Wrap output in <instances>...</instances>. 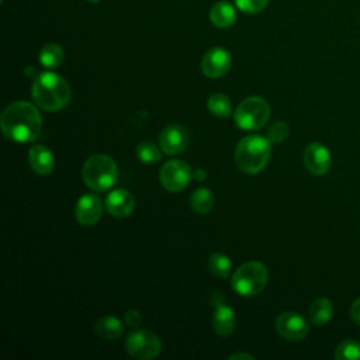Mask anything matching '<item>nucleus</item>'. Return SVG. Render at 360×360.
Listing matches in <instances>:
<instances>
[{
  "instance_id": "nucleus-1",
  "label": "nucleus",
  "mask_w": 360,
  "mask_h": 360,
  "mask_svg": "<svg viewBox=\"0 0 360 360\" xmlns=\"http://www.w3.org/2000/svg\"><path fill=\"white\" fill-rule=\"evenodd\" d=\"M3 134L15 142H32L42 129V118L38 108L28 101L8 104L0 117Z\"/></svg>"
},
{
  "instance_id": "nucleus-2",
  "label": "nucleus",
  "mask_w": 360,
  "mask_h": 360,
  "mask_svg": "<svg viewBox=\"0 0 360 360\" xmlns=\"http://www.w3.org/2000/svg\"><path fill=\"white\" fill-rule=\"evenodd\" d=\"M31 96L44 111H58L70 103L72 90L69 83L58 73L44 72L32 83Z\"/></svg>"
},
{
  "instance_id": "nucleus-3",
  "label": "nucleus",
  "mask_w": 360,
  "mask_h": 360,
  "mask_svg": "<svg viewBox=\"0 0 360 360\" xmlns=\"http://www.w3.org/2000/svg\"><path fill=\"white\" fill-rule=\"evenodd\" d=\"M270 141L260 135H248L239 141L235 149L236 166L248 174L262 172L271 156Z\"/></svg>"
},
{
  "instance_id": "nucleus-4",
  "label": "nucleus",
  "mask_w": 360,
  "mask_h": 360,
  "mask_svg": "<svg viewBox=\"0 0 360 360\" xmlns=\"http://www.w3.org/2000/svg\"><path fill=\"white\" fill-rule=\"evenodd\" d=\"M117 165L105 153L91 155L82 167V177L87 187L94 191L111 188L117 180Z\"/></svg>"
},
{
  "instance_id": "nucleus-5",
  "label": "nucleus",
  "mask_w": 360,
  "mask_h": 360,
  "mask_svg": "<svg viewBox=\"0 0 360 360\" xmlns=\"http://www.w3.org/2000/svg\"><path fill=\"white\" fill-rule=\"evenodd\" d=\"M267 278L269 271L266 266L260 262L252 260L238 267L231 278V284L238 294L243 297H253L263 291L267 284Z\"/></svg>"
},
{
  "instance_id": "nucleus-6",
  "label": "nucleus",
  "mask_w": 360,
  "mask_h": 360,
  "mask_svg": "<svg viewBox=\"0 0 360 360\" xmlns=\"http://www.w3.org/2000/svg\"><path fill=\"white\" fill-rule=\"evenodd\" d=\"M270 118L269 103L259 96H250L240 101L233 112L235 124L240 129L255 131L262 128Z\"/></svg>"
},
{
  "instance_id": "nucleus-7",
  "label": "nucleus",
  "mask_w": 360,
  "mask_h": 360,
  "mask_svg": "<svg viewBox=\"0 0 360 360\" xmlns=\"http://www.w3.org/2000/svg\"><path fill=\"white\" fill-rule=\"evenodd\" d=\"M125 347L129 356L139 360H150L160 354L162 342L152 330L136 328L125 339Z\"/></svg>"
},
{
  "instance_id": "nucleus-8",
  "label": "nucleus",
  "mask_w": 360,
  "mask_h": 360,
  "mask_svg": "<svg viewBox=\"0 0 360 360\" xmlns=\"http://www.w3.org/2000/svg\"><path fill=\"white\" fill-rule=\"evenodd\" d=\"M191 176V167L180 159H172L166 162L159 173L162 186L170 193H179L186 188Z\"/></svg>"
},
{
  "instance_id": "nucleus-9",
  "label": "nucleus",
  "mask_w": 360,
  "mask_h": 360,
  "mask_svg": "<svg viewBox=\"0 0 360 360\" xmlns=\"http://www.w3.org/2000/svg\"><path fill=\"white\" fill-rule=\"evenodd\" d=\"M232 65L231 53L221 46L208 49L201 59V72L210 79H218L224 76Z\"/></svg>"
},
{
  "instance_id": "nucleus-10",
  "label": "nucleus",
  "mask_w": 360,
  "mask_h": 360,
  "mask_svg": "<svg viewBox=\"0 0 360 360\" xmlns=\"http://www.w3.org/2000/svg\"><path fill=\"white\" fill-rule=\"evenodd\" d=\"M276 330L287 340H301L308 335L309 325L300 314L283 312L276 319Z\"/></svg>"
},
{
  "instance_id": "nucleus-11",
  "label": "nucleus",
  "mask_w": 360,
  "mask_h": 360,
  "mask_svg": "<svg viewBox=\"0 0 360 360\" xmlns=\"http://www.w3.org/2000/svg\"><path fill=\"white\" fill-rule=\"evenodd\" d=\"M190 142L188 131L180 124H170L159 135V145L167 155L183 153Z\"/></svg>"
},
{
  "instance_id": "nucleus-12",
  "label": "nucleus",
  "mask_w": 360,
  "mask_h": 360,
  "mask_svg": "<svg viewBox=\"0 0 360 360\" xmlns=\"http://www.w3.org/2000/svg\"><path fill=\"white\" fill-rule=\"evenodd\" d=\"M103 214V202L96 194H84L82 195L75 208V217L79 224L84 226L96 225Z\"/></svg>"
},
{
  "instance_id": "nucleus-13",
  "label": "nucleus",
  "mask_w": 360,
  "mask_h": 360,
  "mask_svg": "<svg viewBox=\"0 0 360 360\" xmlns=\"http://www.w3.org/2000/svg\"><path fill=\"white\" fill-rule=\"evenodd\" d=\"M304 163L312 174L322 176L330 169V152L325 145L319 142H312L304 150Z\"/></svg>"
},
{
  "instance_id": "nucleus-14",
  "label": "nucleus",
  "mask_w": 360,
  "mask_h": 360,
  "mask_svg": "<svg viewBox=\"0 0 360 360\" xmlns=\"http://www.w3.org/2000/svg\"><path fill=\"white\" fill-rule=\"evenodd\" d=\"M215 311L212 315V329L221 338H228L236 328V318L233 309L224 301H214Z\"/></svg>"
},
{
  "instance_id": "nucleus-15",
  "label": "nucleus",
  "mask_w": 360,
  "mask_h": 360,
  "mask_svg": "<svg viewBox=\"0 0 360 360\" xmlns=\"http://www.w3.org/2000/svg\"><path fill=\"white\" fill-rule=\"evenodd\" d=\"M105 208L115 218H125L131 215L135 208V198L128 190L117 188L105 197Z\"/></svg>"
},
{
  "instance_id": "nucleus-16",
  "label": "nucleus",
  "mask_w": 360,
  "mask_h": 360,
  "mask_svg": "<svg viewBox=\"0 0 360 360\" xmlns=\"http://www.w3.org/2000/svg\"><path fill=\"white\" fill-rule=\"evenodd\" d=\"M28 160L31 169L41 176L52 173L55 167V159L52 152L44 145H34L28 152Z\"/></svg>"
},
{
  "instance_id": "nucleus-17",
  "label": "nucleus",
  "mask_w": 360,
  "mask_h": 360,
  "mask_svg": "<svg viewBox=\"0 0 360 360\" xmlns=\"http://www.w3.org/2000/svg\"><path fill=\"white\" fill-rule=\"evenodd\" d=\"M94 330L97 336L107 339V340H115L122 336L124 333V325L120 318L114 315H105L97 319L94 325Z\"/></svg>"
},
{
  "instance_id": "nucleus-18",
  "label": "nucleus",
  "mask_w": 360,
  "mask_h": 360,
  "mask_svg": "<svg viewBox=\"0 0 360 360\" xmlns=\"http://www.w3.org/2000/svg\"><path fill=\"white\" fill-rule=\"evenodd\" d=\"M236 20V10L228 1H218L210 10V21L217 28H228Z\"/></svg>"
},
{
  "instance_id": "nucleus-19",
  "label": "nucleus",
  "mask_w": 360,
  "mask_h": 360,
  "mask_svg": "<svg viewBox=\"0 0 360 360\" xmlns=\"http://www.w3.org/2000/svg\"><path fill=\"white\" fill-rule=\"evenodd\" d=\"M332 314H333V305L330 300H328L326 297L316 298L309 307V318L318 326H322L326 322H329V319L332 318Z\"/></svg>"
},
{
  "instance_id": "nucleus-20",
  "label": "nucleus",
  "mask_w": 360,
  "mask_h": 360,
  "mask_svg": "<svg viewBox=\"0 0 360 360\" xmlns=\"http://www.w3.org/2000/svg\"><path fill=\"white\" fill-rule=\"evenodd\" d=\"M65 59L63 48L56 42L45 44L39 51V62L42 66L53 69L58 68Z\"/></svg>"
},
{
  "instance_id": "nucleus-21",
  "label": "nucleus",
  "mask_w": 360,
  "mask_h": 360,
  "mask_svg": "<svg viewBox=\"0 0 360 360\" xmlns=\"http://www.w3.org/2000/svg\"><path fill=\"white\" fill-rule=\"evenodd\" d=\"M214 195L207 187L197 188L190 197L191 208L200 215L208 214L214 208Z\"/></svg>"
},
{
  "instance_id": "nucleus-22",
  "label": "nucleus",
  "mask_w": 360,
  "mask_h": 360,
  "mask_svg": "<svg viewBox=\"0 0 360 360\" xmlns=\"http://www.w3.org/2000/svg\"><path fill=\"white\" fill-rule=\"evenodd\" d=\"M207 107L210 110L211 114L217 115V117H222L226 118L232 114V104L228 96L222 94V93H214L210 96L208 101H207Z\"/></svg>"
},
{
  "instance_id": "nucleus-23",
  "label": "nucleus",
  "mask_w": 360,
  "mask_h": 360,
  "mask_svg": "<svg viewBox=\"0 0 360 360\" xmlns=\"http://www.w3.org/2000/svg\"><path fill=\"white\" fill-rule=\"evenodd\" d=\"M208 269L214 276H217L219 278H225L231 273L232 263H231V259L225 253L215 252L208 259Z\"/></svg>"
},
{
  "instance_id": "nucleus-24",
  "label": "nucleus",
  "mask_w": 360,
  "mask_h": 360,
  "mask_svg": "<svg viewBox=\"0 0 360 360\" xmlns=\"http://www.w3.org/2000/svg\"><path fill=\"white\" fill-rule=\"evenodd\" d=\"M136 156L139 158L141 162H143L146 165L158 163L162 159L160 149L153 142H149V141H143V142L138 143Z\"/></svg>"
},
{
  "instance_id": "nucleus-25",
  "label": "nucleus",
  "mask_w": 360,
  "mask_h": 360,
  "mask_svg": "<svg viewBox=\"0 0 360 360\" xmlns=\"http://www.w3.org/2000/svg\"><path fill=\"white\" fill-rule=\"evenodd\" d=\"M335 357L339 360H360V343L353 339H346L336 347Z\"/></svg>"
},
{
  "instance_id": "nucleus-26",
  "label": "nucleus",
  "mask_w": 360,
  "mask_h": 360,
  "mask_svg": "<svg viewBox=\"0 0 360 360\" xmlns=\"http://www.w3.org/2000/svg\"><path fill=\"white\" fill-rule=\"evenodd\" d=\"M288 134H290L288 125L283 121H277L267 129V139L271 143H280L288 138Z\"/></svg>"
},
{
  "instance_id": "nucleus-27",
  "label": "nucleus",
  "mask_w": 360,
  "mask_h": 360,
  "mask_svg": "<svg viewBox=\"0 0 360 360\" xmlns=\"http://www.w3.org/2000/svg\"><path fill=\"white\" fill-rule=\"evenodd\" d=\"M267 3L269 0H235V4L239 10L250 14L262 11L267 6Z\"/></svg>"
},
{
  "instance_id": "nucleus-28",
  "label": "nucleus",
  "mask_w": 360,
  "mask_h": 360,
  "mask_svg": "<svg viewBox=\"0 0 360 360\" xmlns=\"http://www.w3.org/2000/svg\"><path fill=\"white\" fill-rule=\"evenodd\" d=\"M124 319H125L127 326H129L131 329H136V328H139V325L142 322V315H141V312L138 309L132 308V309H128L125 312Z\"/></svg>"
},
{
  "instance_id": "nucleus-29",
  "label": "nucleus",
  "mask_w": 360,
  "mask_h": 360,
  "mask_svg": "<svg viewBox=\"0 0 360 360\" xmlns=\"http://www.w3.org/2000/svg\"><path fill=\"white\" fill-rule=\"evenodd\" d=\"M350 315H352L353 321L360 326V298L353 301V304L350 307Z\"/></svg>"
},
{
  "instance_id": "nucleus-30",
  "label": "nucleus",
  "mask_w": 360,
  "mask_h": 360,
  "mask_svg": "<svg viewBox=\"0 0 360 360\" xmlns=\"http://www.w3.org/2000/svg\"><path fill=\"white\" fill-rule=\"evenodd\" d=\"M240 359H245V360H255V356L249 354V353H233L229 356V360H240Z\"/></svg>"
},
{
  "instance_id": "nucleus-31",
  "label": "nucleus",
  "mask_w": 360,
  "mask_h": 360,
  "mask_svg": "<svg viewBox=\"0 0 360 360\" xmlns=\"http://www.w3.org/2000/svg\"><path fill=\"white\" fill-rule=\"evenodd\" d=\"M193 177L197 181H202L207 177V173L202 169H195V170H193Z\"/></svg>"
},
{
  "instance_id": "nucleus-32",
  "label": "nucleus",
  "mask_w": 360,
  "mask_h": 360,
  "mask_svg": "<svg viewBox=\"0 0 360 360\" xmlns=\"http://www.w3.org/2000/svg\"><path fill=\"white\" fill-rule=\"evenodd\" d=\"M87 1H91V3H97V1H100V0H87Z\"/></svg>"
}]
</instances>
